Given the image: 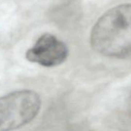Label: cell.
I'll return each mask as SVG.
<instances>
[{
  "instance_id": "obj_2",
  "label": "cell",
  "mask_w": 131,
  "mask_h": 131,
  "mask_svg": "<svg viewBox=\"0 0 131 131\" xmlns=\"http://www.w3.org/2000/svg\"><path fill=\"white\" fill-rule=\"evenodd\" d=\"M41 104L39 95L32 90L0 97V131L15 130L30 123L38 115Z\"/></svg>"
},
{
  "instance_id": "obj_4",
  "label": "cell",
  "mask_w": 131,
  "mask_h": 131,
  "mask_svg": "<svg viewBox=\"0 0 131 131\" xmlns=\"http://www.w3.org/2000/svg\"><path fill=\"white\" fill-rule=\"evenodd\" d=\"M129 116H130V119L131 121V96L130 98V101H129Z\"/></svg>"
},
{
  "instance_id": "obj_3",
  "label": "cell",
  "mask_w": 131,
  "mask_h": 131,
  "mask_svg": "<svg viewBox=\"0 0 131 131\" xmlns=\"http://www.w3.org/2000/svg\"><path fill=\"white\" fill-rule=\"evenodd\" d=\"M69 55L66 45L50 33L42 35L27 50L25 58L32 63L51 68L63 64Z\"/></svg>"
},
{
  "instance_id": "obj_1",
  "label": "cell",
  "mask_w": 131,
  "mask_h": 131,
  "mask_svg": "<svg viewBox=\"0 0 131 131\" xmlns=\"http://www.w3.org/2000/svg\"><path fill=\"white\" fill-rule=\"evenodd\" d=\"M90 45L98 54L131 58V4H122L99 18L90 33Z\"/></svg>"
}]
</instances>
